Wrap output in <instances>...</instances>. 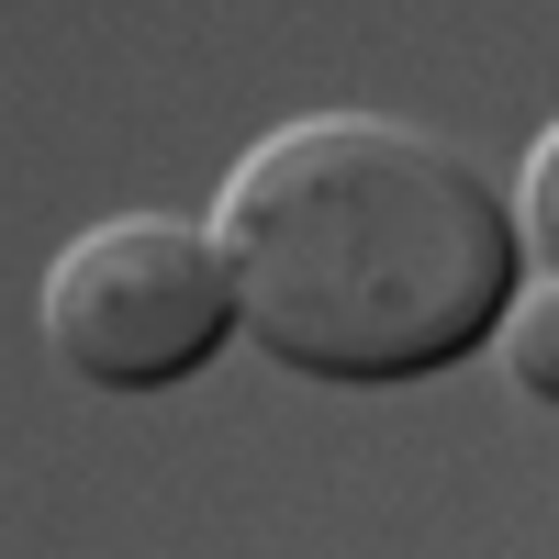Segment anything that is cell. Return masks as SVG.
<instances>
[{
	"label": "cell",
	"mask_w": 559,
	"mask_h": 559,
	"mask_svg": "<svg viewBox=\"0 0 559 559\" xmlns=\"http://www.w3.org/2000/svg\"><path fill=\"white\" fill-rule=\"evenodd\" d=\"M224 324H236V280H224L213 224L191 213H102L45 258V347L102 392L191 381Z\"/></svg>",
	"instance_id": "7a4b0ae2"
},
{
	"label": "cell",
	"mask_w": 559,
	"mask_h": 559,
	"mask_svg": "<svg viewBox=\"0 0 559 559\" xmlns=\"http://www.w3.org/2000/svg\"><path fill=\"white\" fill-rule=\"evenodd\" d=\"M213 247L258 347L313 381H414L492 336L526 247L503 191L403 112H302L224 168Z\"/></svg>",
	"instance_id": "6da1fadb"
}]
</instances>
